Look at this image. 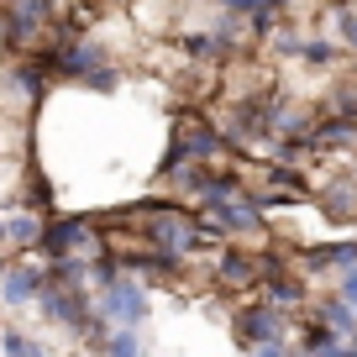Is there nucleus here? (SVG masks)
<instances>
[{
    "mask_svg": "<svg viewBox=\"0 0 357 357\" xmlns=\"http://www.w3.org/2000/svg\"><path fill=\"white\" fill-rule=\"evenodd\" d=\"M336 53H342V47H336L331 37H305V47H300V58H305V63H315V68L336 63Z\"/></svg>",
    "mask_w": 357,
    "mask_h": 357,
    "instance_id": "16",
    "label": "nucleus"
},
{
    "mask_svg": "<svg viewBox=\"0 0 357 357\" xmlns=\"http://www.w3.org/2000/svg\"><path fill=\"white\" fill-rule=\"evenodd\" d=\"M336 347V336H331V326H321L310 310H305V321L294 326V352L300 357H326Z\"/></svg>",
    "mask_w": 357,
    "mask_h": 357,
    "instance_id": "13",
    "label": "nucleus"
},
{
    "mask_svg": "<svg viewBox=\"0 0 357 357\" xmlns=\"http://www.w3.org/2000/svg\"><path fill=\"white\" fill-rule=\"evenodd\" d=\"M47 79H53V74H47V63H43V58H26V63H16L11 74H6V89L37 105V100L47 95Z\"/></svg>",
    "mask_w": 357,
    "mask_h": 357,
    "instance_id": "10",
    "label": "nucleus"
},
{
    "mask_svg": "<svg viewBox=\"0 0 357 357\" xmlns=\"http://www.w3.org/2000/svg\"><path fill=\"white\" fill-rule=\"evenodd\" d=\"M310 315L321 326H331L336 342H352V336H357V310L342 300V294H321V300H310Z\"/></svg>",
    "mask_w": 357,
    "mask_h": 357,
    "instance_id": "9",
    "label": "nucleus"
},
{
    "mask_svg": "<svg viewBox=\"0 0 357 357\" xmlns=\"http://www.w3.org/2000/svg\"><path fill=\"white\" fill-rule=\"evenodd\" d=\"M331 6H347V0H331Z\"/></svg>",
    "mask_w": 357,
    "mask_h": 357,
    "instance_id": "25",
    "label": "nucleus"
},
{
    "mask_svg": "<svg viewBox=\"0 0 357 357\" xmlns=\"http://www.w3.org/2000/svg\"><path fill=\"white\" fill-rule=\"evenodd\" d=\"M215 284L221 289H257L263 284V273H257V252H242V247H221L211 263Z\"/></svg>",
    "mask_w": 357,
    "mask_h": 357,
    "instance_id": "5",
    "label": "nucleus"
},
{
    "mask_svg": "<svg viewBox=\"0 0 357 357\" xmlns=\"http://www.w3.org/2000/svg\"><path fill=\"white\" fill-rule=\"evenodd\" d=\"M331 32H336V47H352V53H357V11L336 6V16H331Z\"/></svg>",
    "mask_w": 357,
    "mask_h": 357,
    "instance_id": "18",
    "label": "nucleus"
},
{
    "mask_svg": "<svg viewBox=\"0 0 357 357\" xmlns=\"http://www.w3.org/2000/svg\"><path fill=\"white\" fill-rule=\"evenodd\" d=\"M84 84H89V89H105V95H111V89H116V84H121V74H116V68H111V63H105V68H100V74H89V79H84Z\"/></svg>",
    "mask_w": 357,
    "mask_h": 357,
    "instance_id": "22",
    "label": "nucleus"
},
{
    "mask_svg": "<svg viewBox=\"0 0 357 357\" xmlns=\"http://www.w3.org/2000/svg\"><path fill=\"white\" fill-rule=\"evenodd\" d=\"M0 352H6V357H47L26 331H0Z\"/></svg>",
    "mask_w": 357,
    "mask_h": 357,
    "instance_id": "17",
    "label": "nucleus"
},
{
    "mask_svg": "<svg viewBox=\"0 0 357 357\" xmlns=\"http://www.w3.org/2000/svg\"><path fill=\"white\" fill-rule=\"evenodd\" d=\"M105 357H147V352H142V342H137V331H111Z\"/></svg>",
    "mask_w": 357,
    "mask_h": 357,
    "instance_id": "19",
    "label": "nucleus"
},
{
    "mask_svg": "<svg viewBox=\"0 0 357 357\" xmlns=\"http://www.w3.org/2000/svg\"><path fill=\"white\" fill-rule=\"evenodd\" d=\"M331 268L336 273H352L357 268V242H331Z\"/></svg>",
    "mask_w": 357,
    "mask_h": 357,
    "instance_id": "21",
    "label": "nucleus"
},
{
    "mask_svg": "<svg viewBox=\"0 0 357 357\" xmlns=\"http://www.w3.org/2000/svg\"><path fill=\"white\" fill-rule=\"evenodd\" d=\"M37 252H43L47 263H58V257H79V252L105 257L111 247H105V236L95 231L89 215H47L43 221V247H37Z\"/></svg>",
    "mask_w": 357,
    "mask_h": 357,
    "instance_id": "1",
    "label": "nucleus"
},
{
    "mask_svg": "<svg viewBox=\"0 0 357 357\" xmlns=\"http://www.w3.org/2000/svg\"><path fill=\"white\" fill-rule=\"evenodd\" d=\"M178 47L195 63H226L231 58V37H215V32H190V37H178Z\"/></svg>",
    "mask_w": 357,
    "mask_h": 357,
    "instance_id": "12",
    "label": "nucleus"
},
{
    "mask_svg": "<svg viewBox=\"0 0 357 357\" xmlns=\"http://www.w3.org/2000/svg\"><path fill=\"white\" fill-rule=\"evenodd\" d=\"M321 211L331 215V221H347L357 226V174H331L321 190Z\"/></svg>",
    "mask_w": 357,
    "mask_h": 357,
    "instance_id": "7",
    "label": "nucleus"
},
{
    "mask_svg": "<svg viewBox=\"0 0 357 357\" xmlns=\"http://www.w3.org/2000/svg\"><path fill=\"white\" fill-rule=\"evenodd\" d=\"M336 294H342L347 305H357V268H352V273H342V279H336Z\"/></svg>",
    "mask_w": 357,
    "mask_h": 357,
    "instance_id": "23",
    "label": "nucleus"
},
{
    "mask_svg": "<svg viewBox=\"0 0 357 357\" xmlns=\"http://www.w3.org/2000/svg\"><path fill=\"white\" fill-rule=\"evenodd\" d=\"M6 11H16V16H26V22H37V26H53L58 22V0H0Z\"/></svg>",
    "mask_w": 357,
    "mask_h": 357,
    "instance_id": "14",
    "label": "nucleus"
},
{
    "mask_svg": "<svg viewBox=\"0 0 357 357\" xmlns=\"http://www.w3.org/2000/svg\"><path fill=\"white\" fill-rule=\"evenodd\" d=\"M263 174H268V184H279V190L300 195V200H305V195H310V178H305V174H300V168H294V163H268Z\"/></svg>",
    "mask_w": 357,
    "mask_h": 357,
    "instance_id": "15",
    "label": "nucleus"
},
{
    "mask_svg": "<svg viewBox=\"0 0 357 357\" xmlns=\"http://www.w3.org/2000/svg\"><path fill=\"white\" fill-rule=\"evenodd\" d=\"M231 331H236V342L247 347V352H257V347H268V342H289V321H284L273 305H263V300H247L242 310L231 315Z\"/></svg>",
    "mask_w": 357,
    "mask_h": 357,
    "instance_id": "3",
    "label": "nucleus"
},
{
    "mask_svg": "<svg viewBox=\"0 0 357 357\" xmlns=\"http://www.w3.org/2000/svg\"><path fill=\"white\" fill-rule=\"evenodd\" d=\"M347 147H357V121H347V116H315V132H310V153H347Z\"/></svg>",
    "mask_w": 357,
    "mask_h": 357,
    "instance_id": "8",
    "label": "nucleus"
},
{
    "mask_svg": "<svg viewBox=\"0 0 357 357\" xmlns=\"http://www.w3.org/2000/svg\"><path fill=\"white\" fill-rule=\"evenodd\" d=\"M6 247H11L16 257L37 252V247H43V215H32V211L6 215Z\"/></svg>",
    "mask_w": 357,
    "mask_h": 357,
    "instance_id": "11",
    "label": "nucleus"
},
{
    "mask_svg": "<svg viewBox=\"0 0 357 357\" xmlns=\"http://www.w3.org/2000/svg\"><path fill=\"white\" fill-rule=\"evenodd\" d=\"M331 116L357 121V84H336V89H331Z\"/></svg>",
    "mask_w": 357,
    "mask_h": 357,
    "instance_id": "20",
    "label": "nucleus"
},
{
    "mask_svg": "<svg viewBox=\"0 0 357 357\" xmlns=\"http://www.w3.org/2000/svg\"><path fill=\"white\" fill-rule=\"evenodd\" d=\"M0 247H6V215H0Z\"/></svg>",
    "mask_w": 357,
    "mask_h": 357,
    "instance_id": "24",
    "label": "nucleus"
},
{
    "mask_svg": "<svg viewBox=\"0 0 357 357\" xmlns=\"http://www.w3.org/2000/svg\"><path fill=\"white\" fill-rule=\"evenodd\" d=\"M257 300L263 305H273V310L279 315H294V310H310V289H305V279L300 273H289V268H284V273H268L263 284H257Z\"/></svg>",
    "mask_w": 357,
    "mask_h": 357,
    "instance_id": "6",
    "label": "nucleus"
},
{
    "mask_svg": "<svg viewBox=\"0 0 357 357\" xmlns=\"http://www.w3.org/2000/svg\"><path fill=\"white\" fill-rule=\"evenodd\" d=\"M95 310H100L116 331H137V326L147 321V284H142V279H126V273H121L111 289H100Z\"/></svg>",
    "mask_w": 357,
    "mask_h": 357,
    "instance_id": "2",
    "label": "nucleus"
},
{
    "mask_svg": "<svg viewBox=\"0 0 357 357\" xmlns=\"http://www.w3.org/2000/svg\"><path fill=\"white\" fill-rule=\"evenodd\" d=\"M43 268L37 263H0V305H11V310H22V305H37V294H43Z\"/></svg>",
    "mask_w": 357,
    "mask_h": 357,
    "instance_id": "4",
    "label": "nucleus"
}]
</instances>
